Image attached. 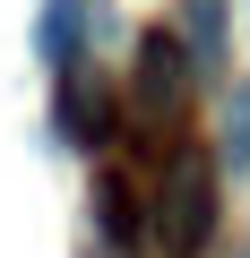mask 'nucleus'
Here are the masks:
<instances>
[{"mask_svg": "<svg viewBox=\"0 0 250 258\" xmlns=\"http://www.w3.org/2000/svg\"><path fill=\"white\" fill-rule=\"evenodd\" d=\"M147 215H156V249H164V258H198V249L216 241V164H207L198 147H181V155L164 164Z\"/></svg>", "mask_w": 250, "mask_h": 258, "instance_id": "f257e3e1", "label": "nucleus"}, {"mask_svg": "<svg viewBox=\"0 0 250 258\" xmlns=\"http://www.w3.org/2000/svg\"><path fill=\"white\" fill-rule=\"evenodd\" d=\"M130 95H138L147 120H173V112L190 103V52H181L173 35H147V43H138V78H130Z\"/></svg>", "mask_w": 250, "mask_h": 258, "instance_id": "f03ea898", "label": "nucleus"}, {"mask_svg": "<svg viewBox=\"0 0 250 258\" xmlns=\"http://www.w3.org/2000/svg\"><path fill=\"white\" fill-rule=\"evenodd\" d=\"M35 52H43L52 78L78 69V52H86V0H43V18H35Z\"/></svg>", "mask_w": 250, "mask_h": 258, "instance_id": "7ed1b4c3", "label": "nucleus"}, {"mask_svg": "<svg viewBox=\"0 0 250 258\" xmlns=\"http://www.w3.org/2000/svg\"><path fill=\"white\" fill-rule=\"evenodd\" d=\"M95 224H104V241H121V249H130L138 232H156V224H147V207H138V189L121 181V172H104V181H95Z\"/></svg>", "mask_w": 250, "mask_h": 258, "instance_id": "20e7f679", "label": "nucleus"}, {"mask_svg": "<svg viewBox=\"0 0 250 258\" xmlns=\"http://www.w3.org/2000/svg\"><path fill=\"white\" fill-rule=\"evenodd\" d=\"M216 9H224V0H190V43H198L207 69L224 60V18H216Z\"/></svg>", "mask_w": 250, "mask_h": 258, "instance_id": "39448f33", "label": "nucleus"}, {"mask_svg": "<svg viewBox=\"0 0 250 258\" xmlns=\"http://www.w3.org/2000/svg\"><path fill=\"white\" fill-rule=\"evenodd\" d=\"M224 155H233V164H250V95H241V103H233V120H224Z\"/></svg>", "mask_w": 250, "mask_h": 258, "instance_id": "423d86ee", "label": "nucleus"}]
</instances>
